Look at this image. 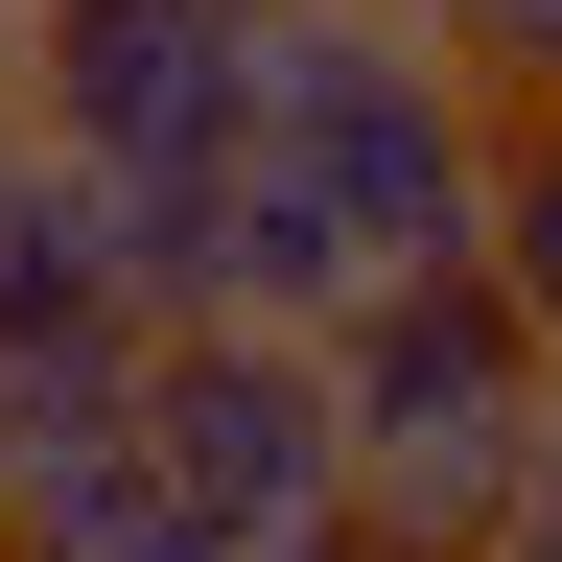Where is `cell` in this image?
<instances>
[{
    "instance_id": "6da1fadb",
    "label": "cell",
    "mask_w": 562,
    "mask_h": 562,
    "mask_svg": "<svg viewBox=\"0 0 562 562\" xmlns=\"http://www.w3.org/2000/svg\"><path fill=\"white\" fill-rule=\"evenodd\" d=\"M328 398H351V539H375V562H492V539L539 516L562 351L492 305V258L375 281V305L328 328Z\"/></svg>"
},
{
    "instance_id": "7a4b0ae2",
    "label": "cell",
    "mask_w": 562,
    "mask_h": 562,
    "mask_svg": "<svg viewBox=\"0 0 562 562\" xmlns=\"http://www.w3.org/2000/svg\"><path fill=\"white\" fill-rule=\"evenodd\" d=\"M492 117L469 70H446V24H398V0H281L258 24V165L351 235V281H446L469 235H492Z\"/></svg>"
},
{
    "instance_id": "3957f363",
    "label": "cell",
    "mask_w": 562,
    "mask_h": 562,
    "mask_svg": "<svg viewBox=\"0 0 562 562\" xmlns=\"http://www.w3.org/2000/svg\"><path fill=\"white\" fill-rule=\"evenodd\" d=\"M258 24L281 0H24V140L94 188H165V165H235L258 140Z\"/></svg>"
},
{
    "instance_id": "277c9868",
    "label": "cell",
    "mask_w": 562,
    "mask_h": 562,
    "mask_svg": "<svg viewBox=\"0 0 562 562\" xmlns=\"http://www.w3.org/2000/svg\"><path fill=\"white\" fill-rule=\"evenodd\" d=\"M140 469H165L235 562H281V539L351 516V398H328L305 328H165V375H140Z\"/></svg>"
},
{
    "instance_id": "5b68a950",
    "label": "cell",
    "mask_w": 562,
    "mask_h": 562,
    "mask_svg": "<svg viewBox=\"0 0 562 562\" xmlns=\"http://www.w3.org/2000/svg\"><path fill=\"white\" fill-rule=\"evenodd\" d=\"M469 258H492V305L562 351V117H516V140H492V235H469Z\"/></svg>"
},
{
    "instance_id": "8992f818",
    "label": "cell",
    "mask_w": 562,
    "mask_h": 562,
    "mask_svg": "<svg viewBox=\"0 0 562 562\" xmlns=\"http://www.w3.org/2000/svg\"><path fill=\"white\" fill-rule=\"evenodd\" d=\"M446 70L492 117H562V0H446Z\"/></svg>"
},
{
    "instance_id": "52a82bcc",
    "label": "cell",
    "mask_w": 562,
    "mask_h": 562,
    "mask_svg": "<svg viewBox=\"0 0 562 562\" xmlns=\"http://www.w3.org/2000/svg\"><path fill=\"white\" fill-rule=\"evenodd\" d=\"M492 562H562V492H539V516H516V539H492Z\"/></svg>"
},
{
    "instance_id": "ba28073f",
    "label": "cell",
    "mask_w": 562,
    "mask_h": 562,
    "mask_svg": "<svg viewBox=\"0 0 562 562\" xmlns=\"http://www.w3.org/2000/svg\"><path fill=\"white\" fill-rule=\"evenodd\" d=\"M0 70H24V0H0Z\"/></svg>"
}]
</instances>
